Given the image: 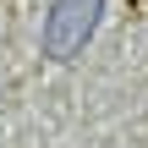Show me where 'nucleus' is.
Returning a JSON list of instances; mask_svg holds the SVG:
<instances>
[{
  "instance_id": "obj_1",
  "label": "nucleus",
  "mask_w": 148,
  "mask_h": 148,
  "mask_svg": "<svg viewBox=\"0 0 148 148\" xmlns=\"http://www.w3.org/2000/svg\"><path fill=\"white\" fill-rule=\"evenodd\" d=\"M104 0H49L44 16V55L49 60H77L88 49V38L99 33Z\"/></svg>"
},
{
  "instance_id": "obj_2",
  "label": "nucleus",
  "mask_w": 148,
  "mask_h": 148,
  "mask_svg": "<svg viewBox=\"0 0 148 148\" xmlns=\"http://www.w3.org/2000/svg\"><path fill=\"white\" fill-rule=\"evenodd\" d=\"M126 5H148V0H126Z\"/></svg>"
}]
</instances>
